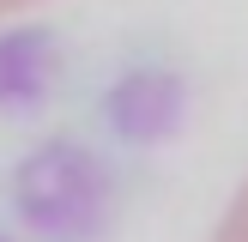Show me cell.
Segmentation results:
<instances>
[{"label": "cell", "mask_w": 248, "mask_h": 242, "mask_svg": "<svg viewBox=\"0 0 248 242\" xmlns=\"http://www.w3.org/2000/svg\"><path fill=\"white\" fill-rule=\"evenodd\" d=\"M212 242H248V182L236 188V200L224 206V218H218V230H212Z\"/></svg>", "instance_id": "cell-1"}, {"label": "cell", "mask_w": 248, "mask_h": 242, "mask_svg": "<svg viewBox=\"0 0 248 242\" xmlns=\"http://www.w3.org/2000/svg\"><path fill=\"white\" fill-rule=\"evenodd\" d=\"M18 6H36V0H0V18H6V12H18Z\"/></svg>", "instance_id": "cell-2"}]
</instances>
